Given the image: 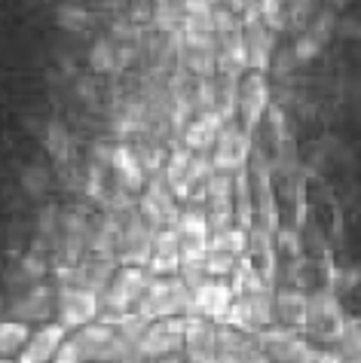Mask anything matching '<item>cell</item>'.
<instances>
[{
  "mask_svg": "<svg viewBox=\"0 0 361 363\" xmlns=\"http://www.w3.org/2000/svg\"><path fill=\"white\" fill-rule=\"evenodd\" d=\"M233 281V290H236V302H233V311H230V327L248 333V336H257L260 330H266L273 320V299H276V287L266 275L248 263L242 257V263L236 266V272L230 275Z\"/></svg>",
  "mask_w": 361,
  "mask_h": 363,
  "instance_id": "6da1fadb",
  "label": "cell"
},
{
  "mask_svg": "<svg viewBox=\"0 0 361 363\" xmlns=\"http://www.w3.org/2000/svg\"><path fill=\"white\" fill-rule=\"evenodd\" d=\"M254 336L215 320L190 318L184 333V357L187 363H242Z\"/></svg>",
  "mask_w": 361,
  "mask_h": 363,
  "instance_id": "7a4b0ae2",
  "label": "cell"
},
{
  "mask_svg": "<svg viewBox=\"0 0 361 363\" xmlns=\"http://www.w3.org/2000/svg\"><path fill=\"white\" fill-rule=\"evenodd\" d=\"M132 311L141 315L144 320H159V318L190 320L193 318V290L180 275H156Z\"/></svg>",
  "mask_w": 361,
  "mask_h": 363,
  "instance_id": "3957f363",
  "label": "cell"
},
{
  "mask_svg": "<svg viewBox=\"0 0 361 363\" xmlns=\"http://www.w3.org/2000/svg\"><path fill=\"white\" fill-rule=\"evenodd\" d=\"M156 275L150 272V266H126L117 269L114 281L107 284V290L102 294V318L104 320H117L126 318L129 311L138 306V299L144 296V290L150 287V281Z\"/></svg>",
  "mask_w": 361,
  "mask_h": 363,
  "instance_id": "277c9868",
  "label": "cell"
},
{
  "mask_svg": "<svg viewBox=\"0 0 361 363\" xmlns=\"http://www.w3.org/2000/svg\"><path fill=\"white\" fill-rule=\"evenodd\" d=\"M346 315H343V306L337 299V290L322 287L316 294H309V308H306V339L309 342H322V345H334L340 339V333L346 330Z\"/></svg>",
  "mask_w": 361,
  "mask_h": 363,
  "instance_id": "5b68a950",
  "label": "cell"
},
{
  "mask_svg": "<svg viewBox=\"0 0 361 363\" xmlns=\"http://www.w3.org/2000/svg\"><path fill=\"white\" fill-rule=\"evenodd\" d=\"M80 354H83V363H119L129 351L123 336H119V330L114 320H104V318H95L92 324L74 330V336Z\"/></svg>",
  "mask_w": 361,
  "mask_h": 363,
  "instance_id": "8992f818",
  "label": "cell"
},
{
  "mask_svg": "<svg viewBox=\"0 0 361 363\" xmlns=\"http://www.w3.org/2000/svg\"><path fill=\"white\" fill-rule=\"evenodd\" d=\"M95 318H102V294L80 284H62L55 290V320L68 327V333L92 324Z\"/></svg>",
  "mask_w": 361,
  "mask_h": 363,
  "instance_id": "52a82bcc",
  "label": "cell"
},
{
  "mask_svg": "<svg viewBox=\"0 0 361 363\" xmlns=\"http://www.w3.org/2000/svg\"><path fill=\"white\" fill-rule=\"evenodd\" d=\"M242 37L248 49V70H264L266 74L273 67V55H276V28L264 18L257 0L242 13Z\"/></svg>",
  "mask_w": 361,
  "mask_h": 363,
  "instance_id": "ba28073f",
  "label": "cell"
},
{
  "mask_svg": "<svg viewBox=\"0 0 361 363\" xmlns=\"http://www.w3.org/2000/svg\"><path fill=\"white\" fill-rule=\"evenodd\" d=\"M257 348L269 357V363H306L313 354V342L306 339L303 330H288L279 324H269L257 333Z\"/></svg>",
  "mask_w": 361,
  "mask_h": 363,
  "instance_id": "9c48e42d",
  "label": "cell"
},
{
  "mask_svg": "<svg viewBox=\"0 0 361 363\" xmlns=\"http://www.w3.org/2000/svg\"><path fill=\"white\" fill-rule=\"evenodd\" d=\"M159 226L150 220L144 211L123 217V235H119V263L126 266H147L150 254H153Z\"/></svg>",
  "mask_w": 361,
  "mask_h": 363,
  "instance_id": "30bf717a",
  "label": "cell"
},
{
  "mask_svg": "<svg viewBox=\"0 0 361 363\" xmlns=\"http://www.w3.org/2000/svg\"><path fill=\"white\" fill-rule=\"evenodd\" d=\"M184 333H187V320L184 318H159L150 320L138 351L150 360H168L184 354Z\"/></svg>",
  "mask_w": 361,
  "mask_h": 363,
  "instance_id": "8fae6325",
  "label": "cell"
},
{
  "mask_svg": "<svg viewBox=\"0 0 361 363\" xmlns=\"http://www.w3.org/2000/svg\"><path fill=\"white\" fill-rule=\"evenodd\" d=\"M254 147H252V132H245V125H239L236 119H227L224 128L212 147L215 156V171H227V174H236L239 168H248V159H252Z\"/></svg>",
  "mask_w": 361,
  "mask_h": 363,
  "instance_id": "7c38bea8",
  "label": "cell"
},
{
  "mask_svg": "<svg viewBox=\"0 0 361 363\" xmlns=\"http://www.w3.org/2000/svg\"><path fill=\"white\" fill-rule=\"evenodd\" d=\"M236 302V290L230 278H208L193 290V318L227 324Z\"/></svg>",
  "mask_w": 361,
  "mask_h": 363,
  "instance_id": "4fadbf2b",
  "label": "cell"
},
{
  "mask_svg": "<svg viewBox=\"0 0 361 363\" xmlns=\"http://www.w3.org/2000/svg\"><path fill=\"white\" fill-rule=\"evenodd\" d=\"M236 110H239V116H242L245 132L254 135V128L260 125V119H264L269 110V83H266L264 70H248V74L239 79Z\"/></svg>",
  "mask_w": 361,
  "mask_h": 363,
  "instance_id": "5bb4252c",
  "label": "cell"
},
{
  "mask_svg": "<svg viewBox=\"0 0 361 363\" xmlns=\"http://www.w3.org/2000/svg\"><path fill=\"white\" fill-rule=\"evenodd\" d=\"M4 315L16 318V320H25V324H34V320L46 324V320L55 315V294L46 284H40L37 281V284L22 287V290H16V294L9 296Z\"/></svg>",
  "mask_w": 361,
  "mask_h": 363,
  "instance_id": "9a60e30c",
  "label": "cell"
},
{
  "mask_svg": "<svg viewBox=\"0 0 361 363\" xmlns=\"http://www.w3.org/2000/svg\"><path fill=\"white\" fill-rule=\"evenodd\" d=\"M175 229H178V238H180L184 259H203L205 250H208V235H212L203 201H196V205L180 211L178 220H175Z\"/></svg>",
  "mask_w": 361,
  "mask_h": 363,
  "instance_id": "2e32d148",
  "label": "cell"
},
{
  "mask_svg": "<svg viewBox=\"0 0 361 363\" xmlns=\"http://www.w3.org/2000/svg\"><path fill=\"white\" fill-rule=\"evenodd\" d=\"M65 339H68V327H62L58 320H46V324L31 330L25 348L18 351V363H53L55 351L62 348Z\"/></svg>",
  "mask_w": 361,
  "mask_h": 363,
  "instance_id": "e0dca14e",
  "label": "cell"
},
{
  "mask_svg": "<svg viewBox=\"0 0 361 363\" xmlns=\"http://www.w3.org/2000/svg\"><path fill=\"white\" fill-rule=\"evenodd\" d=\"M180 263H184V250H180L178 229L172 226H159L156 241H153V254H150V272L153 275H178Z\"/></svg>",
  "mask_w": 361,
  "mask_h": 363,
  "instance_id": "ac0fdd59",
  "label": "cell"
},
{
  "mask_svg": "<svg viewBox=\"0 0 361 363\" xmlns=\"http://www.w3.org/2000/svg\"><path fill=\"white\" fill-rule=\"evenodd\" d=\"M306 308H309V296L300 294L297 287H282V290H276V299H273V320H276L279 327L303 330V327H306Z\"/></svg>",
  "mask_w": 361,
  "mask_h": 363,
  "instance_id": "d6986e66",
  "label": "cell"
},
{
  "mask_svg": "<svg viewBox=\"0 0 361 363\" xmlns=\"http://www.w3.org/2000/svg\"><path fill=\"white\" fill-rule=\"evenodd\" d=\"M190 165H193V150L190 147H178V150H172V156L166 159V177L163 180L178 199H190L196 193Z\"/></svg>",
  "mask_w": 361,
  "mask_h": 363,
  "instance_id": "ffe728a7",
  "label": "cell"
},
{
  "mask_svg": "<svg viewBox=\"0 0 361 363\" xmlns=\"http://www.w3.org/2000/svg\"><path fill=\"white\" fill-rule=\"evenodd\" d=\"M227 119L220 113H199L196 119H190L187 132H184V147L190 150H208L215 147V140L220 135V128H224Z\"/></svg>",
  "mask_w": 361,
  "mask_h": 363,
  "instance_id": "44dd1931",
  "label": "cell"
},
{
  "mask_svg": "<svg viewBox=\"0 0 361 363\" xmlns=\"http://www.w3.org/2000/svg\"><path fill=\"white\" fill-rule=\"evenodd\" d=\"M43 144H46V153L55 159L58 165H65L68 159H74L77 153V144H74V135L68 132L65 123H58V119H53V123L46 125V135H43Z\"/></svg>",
  "mask_w": 361,
  "mask_h": 363,
  "instance_id": "7402d4cb",
  "label": "cell"
},
{
  "mask_svg": "<svg viewBox=\"0 0 361 363\" xmlns=\"http://www.w3.org/2000/svg\"><path fill=\"white\" fill-rule=\"evenodd\" d=\"M153 25L166 34H180L184 28V18H187V0H156L153 4Z\"/></svg>",
  "mask_w": 361,
  "mask_h": 363,
  "instance_id": "603a6c76",
  "label": "cell"
},
{
  "mask_svg": "<svg viewBox=\"0 0 361 363\" xmlns=\"http://www.w3.org/2000/svg\"><path fill=\"white\" fill-rule=\"evenodd\" d=\"M28 336H31V327L25 320H16V318H4L0 320V357H18V351L25 348Z\"/></svg>",
  "mask_w": 361,
  "mask_h": 363,
  "instance_id": "cb8c5ba5",
  "label": "cell"
},
{
  "mask_svg": "<svg viewBox=\"0 0 361 363\" xmlns=\"http://www.w3.org/2000/svg\"><path fill=\"white\" fill-rule=\"evenodd\" d=\"M119 55H123V49H119L114 40L98 37L95 43L89 46V67H92L95 74H114L119 67Z\"/></svg>",
  "mask_w": 361,
  "mask_h": 363,
  "instance_id": "d4e9b609",
  "label": "cell"
},
{
  "mask_svg": "<svg viewBox=\"0 0 361 363\" xmlns=\"http://www.w3.org/2000/svg\"><path fill=\"white\" fill-rule=\"evenodd\" d=\"M330 348L337 351L340 363H361V324L349 320L346 330L340 333V339Z\"/></svg>",
  "mask_w": 361,
  "mask_h": 363,
  "instance_id": "484cf974",
  "label": "cell"
},
{
  "mask_svg": "<svg viewBox=\"0 0 361 363\" xmlns=\"http://www.w3.org/2000/svg\"><path fill=\"white\" fill-rule=\"evenodd\" d=\"M55 22H58L62 31L80 34V31H86V28H89L92 16H89V9L83 4H62V6L55 9Z\"/></svg>",
  "mask_w": 361,
  "mask_h": 363,
  "instance_id": "4316f807",
  "label": "cell"
},
{
  "mask_svg": "<svg viewBox=\"0 0 361 363\" xmlns=\"http://www.w3.org/2000/svg\"><path fill=\"white\" fill-rule=\"evenodd\" d=\"M239 263H242V257L227 254V250H205V272L212 278H230Z\"/></svg>",
  "mask_w": 361,
  "mask_h": 363,
  "instance_id": "83f0119b",
  "label": "cell"
},
{
  "mask_svg": "<svg viewBox=\"0 0 361 363\" xmlns=\"http://www.w3.org/2000/svg\"><path fill=\"white\" fill-rule=\"evenodd\" d=\"M18 184H22V189L31 199H40L46 193V186H49V174H46V168L43 165H37V162H31L28 165L22 174H18Z\"/></svg>",
  "mask_w": 361,
  "mask_h": 363,
  "instance_id": "f1b7e54d",
  "label": "cell"
},
{
  "mask_svg": "<svg viewBox=\"0 0 361 363\" xmlns=\"http://www.w3.org/2000/svg\"><path fill=\"white\" fill-rule=\"evenodd\" d=\"M257 6L273 28H282L288 22V0H257Z\"/></svg>",
  "mask_w": 361,
  "mask_h": 363,
  "instance_id": "f546056e",
  "label": "cell"
},
{
  "mask_svg": "<svg viewBox=\"0 0 361 363\" xmlns=\"http://www.w3.org/2000/svg\"><path fill=\"white\" fill-rule=\"evenodd\" d=\"M316 4L318 0H288V22L303 28L316 16Z\"/></svg>",
  "mask_w": 361,
  "mask_h": 363,
  "instance_id": "4dcf8cb0",
  "label": "cell"
},
{
  "mask_svg": "<svg viewBox=\"0 0 361 363\" xmlns=\"http://www.w3.org/2000/svg\"><path fill=\"white\" fill-rule=\"evenodd\" d=\"M53 363H83V354H80L77 342H74V339H65V342H62V348L55 351Z\"/></svg>",
  "mask_w": 361,
  "mask_h": 363,
  "instance_id": "1f68e13d",
  "label": "cell"
},
{
  "mask_svg": "<svg viewBox=\"0 0 361 363\" xmlns=\"http://www.w3.org/2000/svg\"><path fill=\"white\" fill-rule=\"evenodd\" d=\"M306 363H340V357H337L334 348H318V345H316Z\"/></svg>",
  "mask_w": 361,
  "mask_h": 363,
  "instance_id": "d6a6232c",
  "label": "cell"
},
{
  "mask_svg": "<svg viewBox=\"0 0 361 363\" xmlns=\"http://www.w3.org/2000/svg\"><path fill=\"white\" fill-rule=\"evenodd\" d=\"M242 363H269V357L264 354V351H260L257 348V339H254V345L252 348H248V354L242 357Z\"/></svg>",
  "mask_w": 361,
  "mask_h": 363,
  "instance_id": "836d02e7",
  "label": "cell"
},
{
  "mask_svg": "<svg viewBox=\"0 0 361 363\" xmlns=\"http://www.w3.org/2000/svg\"><path fill=\"white\" fill-rule=\"evenodd\" d=\"M0 363H13V360H9V357H0Z\"/></svg>",
  "mask_w": 361,
  "mask_h": 363,
  "instance_id": "e575fe53",
  "label": "cell"
},
{
  "mask_svg": "<svg viewBox=\"0 0 361 363\" xmlns=\"http://www.w3.org/2000/svg\"><path fill=\"white\" fill-rule=\"evenodd\" d=\"M334 4H349V0H334Z\"/></svg>",
  "mask_w": 361,
  "mask_h": 363,
  "instance_id": "d590c367",
  "label": "cell"
}]
</instances>
